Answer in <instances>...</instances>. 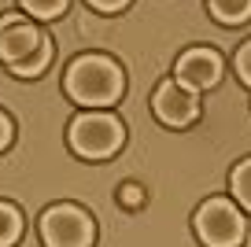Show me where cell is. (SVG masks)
Masks as SVG:
<instances>
[{
	"instance_id": "8992f818",
	"label": "cell",
	"mask_w": 251,
	"mask_h": 247,
	"mask_svg": "<svg viewBox=\"0 0 251 247\" xmlns=\"http://www.w3.org/2000/svg\"><path fill=\"white\" fill-rule=\"evenodd\" d=\"M151 111L163 125H188L200 115V100L192 89H185L181 81H163L151 96Z\"/></svg>"
},
{
	"instance_id": "8fae6325",
	"label": "cell",
	"mask_w": 251,
	"mask_h": 247,
	"mask_svg": "<svg viewBox=\"0 0 251 247\" xmlns=\"http://www.w3.org/2000/svg\"><path fill=\"white\" fill-rule=\"evenodd\" d=\"M23 8L37 19H55L67 11V0H23Z\"/></svg>"
},
{
	"instance_id": "9c48e42d",
	"label": "cell",
	"mask_w": 251,
	"mask_h": 247,
	"mask_svg": "<svg viewBox=\"0 0 251 247\" xmlns=\"http://www.w3.org/2000/svg\"><path fill=\"white\" fill-rule=\"evenodd\" d=\"M23 232V218L11 203H0V247H11Z\"/></svg>"
},
{
	"instance_id": "5bb4252c",
	"label": "cell",
	"mask_w": 251,
	"mask_h": 247,
	"mask_svg": "<svg viewBox=\"0 0 251 247\" xmlns=\"http://www.w3.org/2000/svg\"><path fill=\"white\" fill-rule=\"evenodd\" d=\"M8 144H11V118L0 111V151H4Z\"/></svg>"
},
{
	"instance_id": "9a60e30c",
	"label": "cell",
	"mask_w": 251,
	"mask_h": 247,
	"mask_svg": "<svg viewBox=\"0 0 251 247\" xmlns=\"http://www.w3.org/2000/svg\"><path fill=\"white\" fill-rule=\"evenodd\" d=\"M93 8H100V11H118V8H126L129 0H89Z\"/></svg>"
},
{
	"instance_id": "5b68a950",
	"label": "cell",
	"mask_w": 251,
	"mask_h": 247,
	"mask_svg": "<svg viewBox=\"0 0 251 247\" xmlns=\"http://www.w3.org/2000/svg\"><path fill=\"white\" fill-rule=\"evenodd\" d=\"M196 232L207 247H240L244 218L229 199H207L196 214Z\"/></svg>"
},
{
	"instance_id": "ba28073f",
	"label": "cell",
	"mask_w": 251,
	"mask_h": 247,
	"mask_svg": "<svg viewBox=\"0 0 251 247\" xmlns=\"http://www.w3.org/2000/svg\"><path fill=\"white\" fill-rule=\"evenodd\" d=\"M211 11L218 23H244L251 15V0H211Z\"/></svg>"
},
{
	"instance_id": "277c9868",
	"label": "cell",
	"mask_w": 251,
	"mask_h": 247,
	"mask_svg": "<svg viewBox=\"0 0 251 247\" xmlns=\"http://www.w3.org/2000/svg\"><path fill=\"white\" fill-rule=\"evenodd\" d=\"M41 240H45V247H93L96 225L81 207L63 203V207L45 210V218H41Z\"/></svg>"
},
{
	"instance_id": "7a4b0ae2",
	"label": "cell",
	"mask_w": 251,
	"mask_h": 247,
	"mask_svg": "<svg viewBox=\"0 0 251 247\" xmlns=\"http://www.w3.org/2000/svg\"><path fill=\"white\" fill-rule=\"evenodd\" d=\"M0 59L8 63L19 77H33L48 67L52 45L23 15H8V19H0Z\"/></svg>"
},
{
	"instance_id": "52a82bcc",
	"label": "cell",
	"mask_w": 251,
	"mask_h": 247,
	"mask_svg": "<svg viewBox=\"0 0 251 247\" xmlns=\"http://www.w3.org/2000/svg\"><path fill=\"white\" fill-rule=\"evenodd\" d=\"M218 77H222V55L211 52V48H192L177 59V81L192 93L218 85Z\"/></svg>"
},
{
	"instance_id": "7c38bea8",
	"label": "cell",
	"mask_w": 251,
	"mask_h": 247,
	"mask_svg": "<svg viewBox=\"0 0 251 247\" xmlns=\"http://www.w3.org/2000/svg\"><path fill=\"white\" fill-rule=\"evenodd\" d=\"M118 203H122L126 210H137L144 203V188L141 185H122L118 188Z\"/></svg>"
},
{
	"instance_id": "4fadbf2b",
	"label": "cell",
	"mask_w": 251,
	"mask_h": 247,
	"mask_svg": "<svg viewBox=\"0 0 251 247\" xmlns=\"http://www.w3.org/2000/svg\"><path fill=\"white\" fill-rule=\"evenodd\" d=\"M236 74H240L244 85H251V41L236 52Z\"/></svg>"
},
{
	"instance_id": "6da1fadb",
	"label": "cell",
	"mask_w": 251,
	"mask_h": 247,
	"mask_svg": "<svg viewBox=\"0 0 251 247\" xmlns=\"http://www.w3.org/2000/svg\"><path fill=\"white\" fill-rule=\"evenodd\" d=\"M63 89L74 103H85V107H107L122 96L126 77L122 70L115 67L103 55H81V59L71 63L67 77H63Z\"/></svg>"
},
{
	"instance_id": "3957f363",
	"label": "cell",
	"mask_w": 251,
	"mask_h": 247,
	"mask_svg": "<svg viewBox=\"0 0 251 247\" xmlns=\"http://www.w3.org/2000/svg\"><path fill=\"white\" fill-rule=\"evenodd\" d=\"M122 125L115 122L111 115H81L71 122V148L81 155V159H107L122 148Z\"/></svg>"
},
{
	"instance_id": "30bf717a",
	"label": "cell",
	"mask_w": 251,
	"mask_h": 247,
	"mask_svg": "<svg viewBox=\"0 0 251 247\" xmlns=\"http://www.w3.org/2000/svg\"><path fill=\"white\" fill-rule=\"evenodd\" d=\"M233 196H236V203H240V207L251 210V159L240 162V166L233 170Z\"/></svg>"
}]
</instances>
